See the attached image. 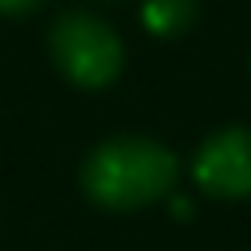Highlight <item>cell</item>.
<instances>
[{"mask_svg":"<svg viewBox=\"0 0 251 251\" xmlns=\"http://www.w3.org/2000/svg\"><path fill=\"white\" fill-rule=\"evenodd\" d=\"M176 184V157L149 137L102 141L82 165L86 196L106 212H133L161 200Z\"/></svg>","mask_w":251,"mask_h":251,"instance_id":"cell-1","label":"cell"},{"mask_svg":"<svg viewBox=\"0 0 251 251\" xmlns=\"http://www.w3.org/2000/svg\"><path fill=\"white\" fill-rule=\"evenodd\" d=\"M51 55L59 71L78 82V86H110L126 63L122 39L110 31V24L86 16V12H67L51 27Z\"/></svg>","mask_w":251,"mask_h":251,"instance_id":"cell-2","label":"cell"},{"mask_svg":"<svg viewBox=\"0 0 251 251\" xmlns=\"http://www.w3.org/2000/svg\"><path fill=\"white\" fill-rule=\"evenodd\" d=\"M192 176L208 196L220 200L251 196V129L231 126L212 133L192 161Z\"/></svg>","mask_w":251,"mask_h":251,"instance_id":"cell-3","label":"cell"},{"mask_svg":"<svg viewBox=\"0 0 251 251\" xmlns=\"http://www.w3.org/2000/svg\"><path fill=\"white\" fill-rule=\"evenodd\" d=\"M196 16V4L192 0H145L141 8V20L153 35H180Z\"/></svg>","mask_w":251,"mask_h":251,"instance_id":"cell-4","label":"cell"},{"mask_svg":"<svg viewBox=\"0 0 251 251\" xmlns=\"http://www.w3.org/2000/svg\"><path fill=\"white\" fill-rule=\"evenodd\" d=\"M43 0H0V16H24L31 8H39Z\"/></svg>","mask_w":251,"mask_h":251,"instance_id":"cell-5","label":"cell"}]
</instances>
